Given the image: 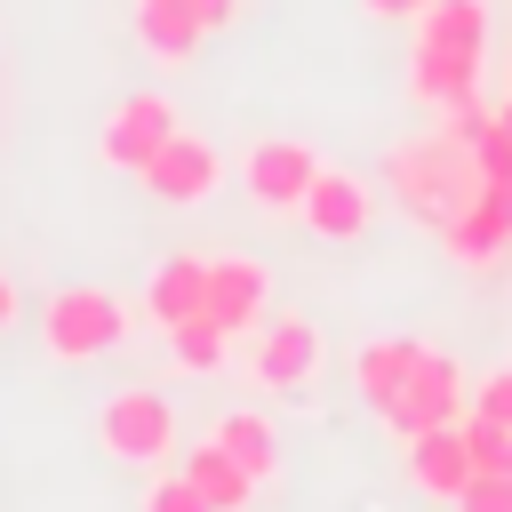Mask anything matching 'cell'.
<instances>
[{"label": "cell", "instance_id": "cell-1", "mask_svg": "<svg viewBox=\"0 0 512 512\" xmlns=\"http://www.w3.org/2000/svg\"><path fill=\"white\" fill-rule=\"evenodd\" d=\"M384 176H392L400 208H408L416 224H432V232H448V224H456V216L472 208V192L488 184V176H480V152H472L464 136H448V128H432V136H408V144H392Z\"/></svg>", "mask_w": 512, "mask_h": 512}, {"label": "cell", "instance_id": "cell-2", "mask_svg": "<svg viewBox=\"0 0 512 512\" xmlns=\"http://www.w3.org/2000/svg\"><path fill=\"white\" fill-rule=\"evenodd\" d=\"M128 336V304L112 296V288H56L48 304H40V344H48V360H96V352H112Z\"/></svg>", "mask_w": 512, "mask_h": 512}, {"label": "cell", "instance_id": "cell-3", "mask_svg": "<svg viewBox=\"0 0 512 512\" xmlns=\"http://www.w3.org/2000/svg\"><path fill=\"white\" fill-rule=\"evenodd\" d=\"M96 440H104L112 464L160 472V464L176 456V408H168L152 384H128V392H112V400L96 408Z\"/></svg>", "mask_w": 512, "mask_h": 512}, {"label": "cell", "instance_id": "cell-4", "mask_svg": "<svg viewBox=\"0 0 512 512\" xmlns=\"http://www.w3.org/2000/svg\"><path fill=\"white\" fill-rule=\"evenodd\" d=\"M464 408H472V376H464L440 344H416L408 384H400V400L384 408V424H392V440H416V432H432V424H456Z\"/></svg>", "mask_w": 512, "mask_h": 512}, {"label": "cell", "instance_id": "cell-5", "mask_svg": "<svg viewBox=\"0 0 512 512\" xmlns=\"http://www.w3.org/2000/svg\"><path fill=\"white\" fill-rule=\"evenodd\" d=\"M248 376L264 392H304L320 376V320L312 312H264L248 336Z\"/></svg>", "mask_w": 512, "mask_h": 512}, {"label": "cell", "instance_id": "cell-6", "mask_svg": "<svg viewBox=\"0 0 512 512\" xmlns=\"http://www.w3.org/2000/svg\"><path fill=\"white\" fill-rule=\"evenodd\" d=\"M312 176H320V152H312L304 136H256V144H248V160H240V184H248V200H256L264 216L304 208Z\"/></svg>", "mask_w": 512, "mask_h": 512}, {"label": "cell", "instance_id": "cell-7", "mask_svg": "<svg viewBox=\"0 0 512 512\" xmlns=\"http://www.w3.org/2000/svg\"><path fill=\"white\" fill-rule=\"evenodd\" d=\"M176 128H184V120H176V104H168V96H120V104L104 112V128H96V152H104L112 168L144 176V168H152V152H160Z\"/></svg>", "mask_w": 512, "mask_h": 512}, {"label": "cell", "instance_id": "cell-8", "mask_svg": "<svg viewBox=\"0 0 512 512\" xmlns=\"http://www.w3.org/2000/svg\"><path fill=\"white\" fill-rule=\"evenodd\" d=\"M296 216H304L320 240H360V232H368V216H376V184H368V176H352V168H320Z\"/></svg>", "mask_w": 512, "mask_h": 512}, {"label": "cell", "instance_id": "cell-9", "mask_svg": "<svg viewBox=\"0 0 512 512\" xmlns=\"http://www.w3.org/2000/svg\"><path fill=\"white\" fill-rule=\"evenodd\" d=\"M144 184H152V200H168V208L208 200V192H216V144H208V136H192V128H176V136L152 152Z\"/></svg>", "mask_w": 512, "mask_h": 512}, {"label": "cell", "instance_id": "cell-10", "mask_svg": "<svg viewBox=\"0 0 512 512\" xmlns=\"http://www.w3.org/2000/svg\"><path fill=\"white\" fill-rule=\"evenodd\" d=\"M272 312V272L256 256H208V320L216 328H256Z\"/></svg>", "mask_w": 512, "mask_h": 512}, {"label": "cell", "instance_id": "cell-11", "mask_svg": "<svg viewBox=\"0 0 512 512\" xmlns=\"http://www.w3.org/2000/svg\"><path fill=\"white\" fill-rule=\"evenodd\" d=\"M440 240H448V256H456V264H496V256L512 248V184H480V192H472V208H464Z\"/></svg>", "mask_w": 512, "mask_h": 512}, {"label": "cell", "instance_id": "cell-12", "mask_svg": "<svg viewBox=\"0 0 512 512\" xmlns=\"http://www.w3.org/2000/svg\"><path fill=\"white\" fill-rule=\"evenodd\" d=\"M408 480H416L424 496L456 504V496H464V480H472V448H464V424H432V432H416V440H408Z\"/></svg>", "mask_w": 512, "mask_h": 512}, {"label": "cell", "instance_id": "cell-13", "mask_svg": "<svg viewBox=\"0 0 512 512\" xmlns=\"http://www.w3.org/2000/svg\"><path fill=\"white\" fill-rule=\"evenodd\" d=\"M144 312H152L160 336H168L176 320H200V312H208V256H168V264L144 280Z\"/></svg>", "mask_w": 512, "mask_h": 512}, {"label": "cell", "instance_id": "cell-14", "mask_svg": "<svg viewBox=\"0 0 512 512\" xmlns=\"http://www.w3.org/2000/svg\"><path fill=\"white\" fill-rule=\"evenodd\" d=\"M408 88H416V104L456 112V104L480 96V56H456V48H424V40H416V56H408Z\"/></svg>", "mask_w": 512, "mask_h": 512}, {"label": "cell", "instance_id": "cell-15", "mask_svg": "<svg viewBox=\"0 0 512 512\" xmlns=\"http://www.w3.org/2000/svg\"><path fill=\"white\" fill-rule=\"evenodd\" d=\"M136 40L160 64H192V48L208 40V24H200L192 0H136Z\"/></svg>", "mask_w": 512, "mask_h": 512}, {"label": "cell", "instance_id": "cell-16", "mask_svg": "<svg viewBox=\"0 0 512 512\" xmlns=\"http://www.w3.org/2000/svg\"><path fill=\"white\" fill-rule=\"evenodd\" d=\"M184 480H192L216 512H248V504H256V472H248V464H232L216 440H200V448L184 456Z\"/></svg>", "mask_w": 512, "mask_h": 512}, {"label": "cell", "instance_id": "cell-17", "mask_svg": "<svg viewBox=\"0 0 512 512\" xmlns=\"http://www.w3.org/2000/svg\"><path fill=\"white\" fill-rule=\"evenodd\" d=\"M208 440H216L232 464H248L256 480H272V472H280V432H272L256 408H232V416H216V424H208Z\"/></svg>", "mask_w": 512, "mask_h": 512}, {"label": "cell", "instance_id": "cell-18", "mask_svg": "<svg viewBox=\"0 0 512 512\" xmlns=\"http://www.w3.org/2000/svg\"><path fill=\"white\" fill-rule=\"evenodd\" d=\"M416 40H424V48L480 56V48H488V0H432V8L416 16Z\"/></svg>", "mask_w": 512, "mask_h": 512}, {"label": "cell", "instance_id": "cell-19", "mask_svg": "<svg viewBox=\"0 0 512 512\" xmlns=\"http://www.w3.org/2000/svg\"><path fill=\"white\" fill-rule=\"evenodd\" d=\"M408 360H416V344L408 336H384V344H368L360 360H352V392L384 416L392 400H400V384H408Z\"/></svg>", "mask_w": 512, "mask_h": 512}, {"label": "cell", "instance_id": "cell-20", "mask_svg": "<svg viewBox=\"0 0 512 512\" xmlns=\"http://www.w3.org/2000/svg\"><path fill=\"white\" fill-rule=\"evenodd\" d=\"M224 352H232V328H216L208 312L168 328V360H176L184 376H208V368H224Z\"/></svg>", "mask_w": 512, "mask_h": 512}, {"label": "cell", "instance_id": "cell-21", "mask_svg": "<svg viewBox=\"0 0 512 512\" xmlns=\"http://www.w3.org/2000/svg\"><path fill=\"white\" fill-rule=\"evenodd\" d=\"M456 424H464L472 472H512V424H496V416H480V408H464Z\"/></svg>", "mask_w": 512, "mask_h": 512}, {"label": "cell", "instance_id": "cell-22", "mask_svg": "<svg viewBox=\"0 0 512 512\" xmlns=\"http://www.w3.org/2000/svg\"><path fill=\"white\" fill-rule=\"evenodd\" d=\"M144 512H216L184 472H152V488H144Z\"/></svg>", "mask_w": 512, "mask_h": 512}, {"label": "cell", "instance_id": "cell-23", "mask_svg": "<svg viewBox=\"0 0 512 512\" xmlns=\"http://www.w3.org/2000/svg\"><path fill=\"white\" fill-rule=\"evenodd\" d=\"M456 512H512V472H472Z\"/></svg>", "mask_w": 512, "mask_h": 512}, {"label": "cell", "instance_id": "cell-24", "mask_svg": "<svg viewBox=\"0 0 512 512\" xmlns=\"http://www.w3.org/2000/svg\"><path fill=\"white\" fill-rule=\"evenodd\" d=\"M472 408H480V416H496V424H512V360H504V368H488V376L472 384Z\"/></svg>", "mask_w": 512, "mask_h": 512}, {"label": "cell", "instance_id": "cell-25", "mask_svg": "<svg viewBox=\"0 0 512 512\" xmlns=\"http://www.w3.org/2000/svg\"><path fill=\"white\" fill-rule=\"evenodd\" d=\"M360 8H368V16H384V24H416L432 0H360Z\"/></svg>", "mask_w": 512, "mask_h": 512}, {"label": "cell", "instance_id": "cell-26", "mask_svg": "<svg viewBox=\"0 0 512 512\" xmlns=\"http://www.w3.org/2000/svg\"><path fill=\"white\" fill-rule=\"evenodd\" d=\"M16 312H24V304H16V280L0 272V328H16Z\"/></svg>", "mask_w": 512, "mask_h": 512}, {"label": "cell", "instance_id": "cell-27", "mask_svg": "<svg viewBox=\"0 0 512 512\" xmlns=\"http://www.w3.org/2000/svg\"><path fill=\"white\" fill-rule=\"evenodd\" d=\"M504 128H512V104H504Z\"/></svg>", "mask_w": 512, "mask_h": 512}]
</instances>
